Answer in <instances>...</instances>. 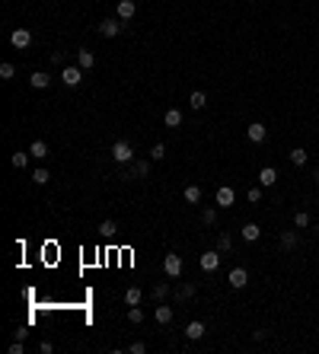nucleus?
<instances>
[{"label":"nucleus","mask_w":319,"mask_h":354,"mask_svg":"<svg viewBox=\"0 0 319 354\" xmlns=\"http://www.w3.org/2000/svg\"><path fill=\"white\" fill-rule=\"evenodd\" d=\"M195 290H198L195 284H182L179 290H176V300H182V303H185V300H192V297H195Z\"/></svg>","instance_id":"obj_23"},{"label":"nucleus","mask_w":319,"mask_h":354,"mask_svg":"<svg viewBox=\"0 0 319 354\" xmlns=\"http://www.w3.org/2000/svg\"><path fill=\"white\" fill-rule=\"evenodd\" d=\"M163 157H166V147H163V144H153L150 147V160H163Z\"/></svg>","instance_id":"obj_35"},{"label":"nucleus","mask_w":319,"mask_h":354,"mask_svg":"<svg viewBox=\"0 0 319 354\" xmlns=\"http://www.w3.org/2000/svg\"><path fill=\"white\" fill-rule=\"evenodd\" d=\"M77 64L83 67V70H93V67H96V54H93L90 48H80L77 51Z\"/></svg>","instance_id":"obj_13"},{"label":"nucleus","mask_w":319,"mask_h":354,"mask_svg":"<svg viewBox=\"0 0 319 354\" xmlns=\"http://www.w3.org/2000/svg\"><path fill=\"white\" fill-rule=\"evenodd\" d=\"M29 83H32L35 90H48V86H51V77L45 74V70H39V74H32V77H29Z\"/></svg>","instance_id":"obj_17"},{"label":"nucleus","mask_w":319,"mask_h":354,"mask_svg":"<svg viewBox=\"0 0 319 354\" xmlns=\"http://www.w3.org/2000/svg\"><path fill=\"white\" fill-rule=\"evenodd\" d=\"M115 230H118L115 220H102V223H99V233H102V236H115Z\"/></svg>","instance_id":"obj_31"},{"label":"nucleus","mask_w":319,"mask_h":354,"mask_svg":"<svg viewBox=\"0 0 319 354\" xmlns=\"http://www.w3.org/2000/svg\"><path fill=\"white\" fill-rule=\"evenodd\" d=\"M182 268H185V265H182V255L169 252L166 258H163V271H166L169 278H179V275H182Z\"/></svg>","instance_id":"obj_4"},{"label":"nucleus","mask_w":319,"mask_h":354,"mask_svg":"<svg viewBox=\"0 0 319 354\" xmlns=\"http://www.w3.org/2000/svg\"><path fill=\"white\" fill-rule=\"evenodd\" d=\"M227 281H230V287H236V290H243L246 284H249V271L246 268H233L230 275H227Z\"/></svg>","instance_id":"obj_7"},{"label":"nucleus","mask_w":319,"mask_h":354,"mask_svg":"<svg viewBox=\"0 0 319 354\" xmlns=\"http://www.w3.org/2000/svg\"><path fill=\"white\" fill-rule=\"evenodd\" d=\"M246 134H249V140H252V144H262V140H265V134H268V128H265L262 122H252Z\"/></svg>","instance_id":"obj_12"},{"label":"nucleus","mask_w":319,"mask_h":354,"mask_svg":"<svg viewBox=\"0 0 319 354\" xmlns=\"http://www.w3.org/2000/svg\"><path fill=\"white\" fill-rule=\"evenodd\" d=\"M80 80H83V67L80 64H70L61 70V83L64 86H80Z\"/></svg>","instance_id":"obj_2"},{"label":"nucleus","mask_w":319,"mask_h":354,"mask_svg":"<svg viewBox=\"0 0 319 354\" xmlns=\"http://www.w3.org/2000/svg\"><path fill=\"white\" fill-rule=\"evenodd\" d=\"M13 74H16L13 64H0V80H13Z\"/></svg>","instance_id":"obj_34"},{"label":"nucleus","mask_w":319,"mask_h":354,"mask_svg":"<svg viewBox=\"0 0 319 354\" xmlns=\"http://www.w3.org/2000/svg\"><path fill=\"white\" fill-rule=\"evenodd\" d=\"M115 13H118V19H122V22H128V19L137 13V4H134V0H118Z\"/></svg>","instance_id":"obj_8"},{"label":"nucleus","mask_w":319,"mask_h":354,"mask_svg":"<svg viewBox=\"0 0 319 354\" xmlns=\"http://www.w3.org/2000/svg\"><path fill=\"white\" fill-rule=\"evenodd\" d=\"M157 322H160V326H169V322H172V306H169V303H160V306H157Z\"/></svg>","instance_id":"obj_18"},{"label":"nucleus","mask_w":319,"mask_h":354,"mask_svg":"<svg viewBox=\"0 0 319 354\" xmlns=\"http://www.w3.org/2000/svg\"><path fill=\"white\" fill-rule=\"evenodd\" d=\"M29 153L35 160H45L48 157V144H45V140H32V147H29Z\"/></svg>","instance_id":"obj_21"},{"label":"nucleus","mask_w":319,"mask_h":354,"mask_svg":"<svg viewBox=\"0 0 319 354\" xmlns=\"http://www.w3.org/2000/svg\"><path fill=\"white\" fill-rule=\"evenodd\" d=\"M214 204L223 208V211L233 208V204H236V192H233L230 185H220V188H217V195H214Z\"/></svg>","instance_id":"obj_3"},{"label":"nucleus","mask_w":319,"mask_h":354,"mask_svg":"<svg viewBox=\"0 0 319 354\" xmlns=\"http://www.w3.org/2000/svg\"><path fill=\"white\" fill-rule=\"evenodd\" d=\"M297 243H300V230H284V233H281V249H284V252L297 249Z\"/></svg>","instance_id":"obj_10"},{"label":"nucleus","mask_w":319,"mask_h":354,"mask_svg":"<svg viewBox=\"0 0 319 354\" xmlns=\"http://www.w3.org/2000/svg\"><path fill=\"white\" fill-rule=\"evenodd\" d=\"M294 227H297V230H310L313 227V217L306 214V211H297V214H294Z\"/></svg>","instance_id":"obj_19"},{"label":"nucleus","mask_w":319,"mask_h":354,"mask_svg":"<svg viewBox=\"0 0 319 354\" xmlns=\"http://www.w3.org/2000/svg\"><path fill=\"white\" fill-rule=\"evenodd\" d=\"M233 249V236L230 233H220L217 236V252H230Z\"/></svg>","instance_id":"obj_24"},{"label":"nucleus","mask_w":319,"mask_h":354,"mask_svg":"<svg viewBox=\"0 0 319 354\" xmlns=\"http://www.w3.org/2000/svg\"><path fill=\"white\" fill-rule=\"evenodd\" d=\"M10 354H22V338H19V341H13V345H10Z\"/></svg>","instance_id":"obj_38"},{"label":"nucleus","mask_w":319,"mask_h":354,"mask_svg":"<svg viewBox=\"0 0 319 354\" xmlns=\"http://www.w3.org/2000/svg\"><path fill=\"white\" fill-rule=\"evenodd\" d=\"M240 233H243V240H246V243H255L258 236H262V227H258V223H243V230H240Z\"/></svg>","instance_id":"obj_15"},{"label":"nucleus","mask_w":319,"mask_h":354,"mask_svg":"<svg viewBox=\"0 0 319 354\" xmlns=\"http://www.w3.org/2000/svg\"><path fill=\"white\" fill-rule=\"evenodd\" d=\"M275 182H278V169H275V166H265L262 172H258V185H262V188L275 185Z\"/></svg>","instance_id":"obj_14"},{"label":"nucleus","mask_w":319,"mask_h":354,"mask_svg":"<svg viewBox=\"0 0 319 354\" xmlns=\"http://www.w3.org/2000/svg\"><path fill=\"white\" fill-rule=\"evenodd\" d=\"M122 29H125V26H122V19H118V16H115V19H102V22H99V32L105 35V39H115V35H122Z\"/></svg>","instance_id":"obj_6"},{"label":"nucleus","mask_w":319,"mask_h":354,"mask_svg":"<svg viewBox=\"0 0 319 354\" xmlns=\"http://www.w3.org/2000/svg\"><path fill=\"white\" fill-rule=\"evenodd\" d=\"M39 351H42V354H51V351H54V345H51V341H42V348H39Z\"/></svg>","instance_id":"obj_39"},{"label":"nucleus","mask_w":319,"mask_h":354,"mask_svg":"<svg viewBox=\"0 0 319 354\" xmlns=\"http://www.w3.org/2000/svg\"><path fill=\"white\" fill-rule=\"evenodd\" d=\"M185 201L188 204H198V201H201V188H198V185H188L185 188Z\"/></svg>","instance_id":"obj_26"},{"label":"nucleus","mask_w":319,"mask_h":354,"mask_svg":"<svg viewBox=\"0 0 319 354\" xmlns=\"http://www.w3.org/2000/svg\"><path fill=\"white\" fill-rule=\"evenodd\" d=\"M291 163H294V166H306V150L303 147H294L291 150Z\"/></svg>","instance_id":"obj_25"},{"label":"nucleus","mask_w":319,"mask_h":354,"mask_svg":"<svg viewBox=\"0 0 319 354\" xmlns=\"http://www.w3.org/2000/svg\"><path fill=\"white\" fill-rule=\"evenodd\" d=\"M112 160L118 163V166L134 163V147H131V140H115V144H112Z\"/></svg>","instance_id":"obj_1"},{"label":"nucleus","mask_w":319,"mask_h":354,"mask_svg":"<svg viewBox=\"0 0 319 354\" xmlns=\"http://www.w3.org/2000/svg\"><path fill=\"white\" fill-rule=\"evenodd\" d=\"M198 265H201L205 271H217V265H220V252H217V249H214V252H201Z\"/></svg>","instance_id":"obj_11"},{"label":"nucleus","mask_w":319,"mask_h":354,"mask_svg":"<svg viewBox=\"0 0 319 354\" xmlns=\"http://www.w3.org/2000/svg\"><path fill=\"white\" fill-rule=\"evenodd\" d=\"M188 105H192V109L198 112V109H205V105H208V96H205V93L201 90H195L192 93V96H188Z\"/></svg>","instance_id":"obj_22"},{"label":"nucleus","mask_w":319,"mask_h":354,"mask_svg":"<svg viewBox=\"0 0 319 354\" xmlns=\"http://www.w3.org/2000/svg\"><path fill=\"white\" fill-rule=\"evenodd\" d=\"M249 201H252V204L262 201V185H252V188H249Z\"/></svg>","instance_id":"obj_36"},{"label":"nucleus","mask_w":319,"mask_h":354,"mask_svg":"<svg viewBox=\"0 0 319 354\" xmlns=\"http://www.w3.org/2000/svg\"><path fill=\"white\" fill-rule=\"evenodd\" d=\"M29 157H32V153H13V157H10V163H13L16 169H26V166H29Z\"/></svg>","instance_id":"obj_27"},{"label":"nucleus","mask_w":319,"mask_h":354,"mask_svg":"<svg viewBox=\"0 0 319 354\" xmlns=\"http://www.w3.org/2000/svg\"><path fill=\"white\" fill-rule=\"evenodd\" d=\"M10 45H13V48H29V45H32V32L29 29H13V32H10Z\"/></svg>","instance_id":"obj_5"},{"label":"nucleus","mask_w":319,"mask_h":354,"mask_svg":"<svg viewBox=\"0 0 319 354\" xmlns=\"http://www.w3.org/2000/svg\"><path fill=\"white\" fill-rule=\"evenodd\" d=\"M128 322L140 326V322H144V310H137V306H131V310H128Z\"/></svg>","instance_id":"obj_30"},{"label":"nucleus","mask_w":319,"mask_h":354,"mask_svg":"<svg viewBox=\"0 0 319 354\" xmlns=\"http://www.w3.org/2000/svg\"><path fill=\"white\" fill-rule=\"evenodd\" d=\"M316 185H319V169H316Z\"/></svg>","instance_id":"obj_40"},{"label":"nucleus","mask_w":319,"mask_h":354,"mask_svg":"<svg viewBox=\"0 0 319 354\" xmlns=\"http://www.w3.org/2000/svg\"><path fill=\"white\" fill-rule=\"evenodd\" d=\"M128 351H131V354H144L147 345H144V341H131V345H128Z\"/></svg>","instance_id":"obj_37"},{"label":"nucleus","mask_w":319,"mask_h":354,"mask_svg":"<svg viewBox=\"0 0 319 354\" xmlns=\"http://www.w3.org/2000/svg\"><path fill=\"white\" fill-rule=\"evenodd\" d=\"M201 220L208 223V227H214V223H217V211H214V208H205V214H201Z\"/></svg>","instance_id":"obj_33"},{"label":"nucleus","mask_w":319,"mask_h":354,"mask_svg":"<svg viewBox=\"0 0 319 354\" xmlns=\"http://www.w3.org/2000/svg\"><path fill=\"white\" fill-rule=\"evenodd\" d=\"M128 166H131V169H128L125 179H140V175L150 172V160H134V163H128Z\"/></svg>","instance_id":"obj_9"},{"label":"nucleus","mask_w":319,"mask_h":354,"mask_svg":"<svg viewBox=\"0 0 319 354\" xmlns=\"http://www.w3.org/2000/svg\"><path fill=\"white\" fill-rule=\"evenodd\" d=\"M166 297H169V284H157V287H153V300H157V303H163Z\"/></svg>","instance_id":"obj_28"},{"label":"nucleus","mask_w":319,"mask_h":354,"mask_svg":"<svg viewBox=\"0 0 319 354\" xmlns=\"http://www.w3.org/2000/svg\"><path fill=\"white\" fill-rule=\"evenodd\" d=\"M125 303H128V306H137V303H140V290H137V287H131V290L125 293Z\"/></svg>","instance_id":"obj_32"},{"label":"nucleus","mask_w":319,"mask_h":354,"mask_svg":"<svg viewBox=\"0 0 319 354\" xmlns=\"http://www.w3.org/2000/svg\"><path fill=\"white\" fill-rule=\"evenodd\" d=\"M48 179H51L48 169H35V172H32V182H35V185H48Z\"/></svg>","instance_id":"obj_29"},{"label":"nucleus","mask_w":319,"mask_h":354,"mask_svg":"<svg viewBox=\"0 0 319 354\" xmlns=\"http://www.w3.org/2000/svg\"><path fill=\"white\" fill-rule=\"evenodd\" d=\"M163 125H166V128H179L182 125V112L179 109H169L166 115H163Z\"/></svg>","instance_id":"obj_20"},{"label":"nucleus","mask_w":319,"mask_h":354,"mask_svg":"<svg viewBox=\"0 0 319 354\" xmlns=\"http://www.w3.org/2000/svg\"><path fill=\"white\" fill-rule=\"evenodd\" d=\"M185 338H192V341H198V338H205V322H188L185 326Z\"/></svg>","instance_id":"obj_16"}]
</instances>
